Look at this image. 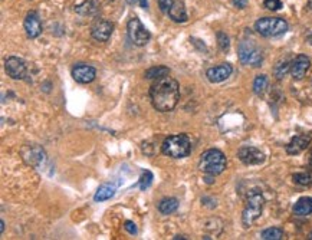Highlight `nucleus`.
<instances>
[{"label": "nucleus", "mask_w": 312, "mask_h": 240, "mask_svg": "<svg viewBox=\"0 0 312 240\" xmlns=\"http://www.w3.org/2000/svg\"><path fill=\"white\" fill-rule=\"evenodd\" d=\"M116 187L115 184H111V183H105L102 186H99V188L97 190V193L94 194V202L97 203H102V202H107L109 198L115 196Z\"/></svg>", "instance_id": "nucleus-18"}, {"label": "nucleus", "mask_w": 312, "mask_h": 240, "mask_svg": "<svg viewBox=\"0 0 312 240\" xmlns=\"http://www.w3.org/2000/svg\"><path fill=\"white\" fill-rule=\"evenodd\" d=\"M309 6H311V8H312V0H309Z\"/></svg>", "instance_id": "nucleus-38"}, {"label": "nucleus", "mask_w": 312, "mask_h": 240, "mask_svg": "<svg viewBox=\"0 0 312 240\" xmlns=\"http://www.w3.org/2000/svg\"><path fill=\"white\" fill-rule=\"evenodd\" d=\"M239 160L246 166H259L265 161V154L256 147L252 145H243L238 151Z\"/></svg>", "instance_id": "nucleus-8"}, {"label": "nucleus", "mask_w": 312, "mask_h": 240, "mask_svg": "<svg viewBox=\"0 0 312 240\" xmlns=\"http://www.w3.org/2000/svg\"><path fill=\"white\" fill-rule=\"evenodd\" d=\"M260 236L263 240H281L284 239V230L279 227H269L262 231Z\"/></svg>", "instance_id": "nucleus-24"}, {"label": "nucleus", "mask_w": 312, "mask_h": 240, "mask_svg": "<svg viewBox=\"0 0 312 240\" xmlns=\"http://www.w3.org/2000/svg\"><path fill=\"white\" fill-rule=\"evenodd\" d=\"M99 10L98 0H84L81 5L75 6V12L81 16H94Z\"/></svg>", "instance_id": "nucleus-19"}, {"label": "nucleus", "mask_w": 312, "mask_h": 240, "mask_svg": "<svg viewBox=\"0 0 312 240\" xmlns=\"http://www.w3.org/2000/svg\"><path fill=\"white\" fill-rule=\"evenodd\" d=\"M178 209V200L174 197H166L159 203V212L164 216L174 213Z\"/></svg>", "instance_id": "nucleus-21"}, {"label": "nucleus", "mask_w": 312, "mask_h": 240, "mask_svg": "<svg viewBox=\"0 0 312 240\" xmlns=\"http://www.w3.org/2000/svg\"><path fill=\"white\" fill-rule=\"evenodd\" d=\"M127 32L135 46H145L151 39V33L138 18H131L127 23Z\"/></svg>", "instance_id": "nucleus-7"}, {"label": "nucleus", "mask_w": 312, "mask_h": 240, "mask_svg": "<svg viewBox=\"0 0 312 240\" xmlns=\"http://www.w3.org/2000/svg\"><path fill=\"white\" fill-rule=\"evenodd\" d=\"M239 59L243 65L259 68L263 62V55L259 48L250 41H243L239 45Z\"/></svg>", "instance_id": "nucleus-6"}, {"label": "nucleus", "mask_w": 312, "mask_h": 240, "mask_svg": "<svg viewBox=\"0 0 312 240\" xmlns=\"http://www.w3.org/2000/svg\"><path fill=\"white\" fill-rule=\"evenodd\" d=\"M233 5L238 8V9H245L248 6V0H233Z\"/></svg>", "instance_id": "nucleus-32"}, {"label": "nucleus", "mask_w": 312, "mask_h": 240, "mask_svg": "<svg viewBox=\"0 0 312 240\" xmlns=\"http://www.w3.org/2000/svg\"><path fill=\"white\" fill-rule=\"evenodd\" d=\"M140 6H141L143 9H147V8H148V0H140Z\"/></svg>", "instance_id": "nucleus-33"}, {"label": "nucleus", "mask_w": 312, "mask_h": 240, "mask_svg": "<svg viewBox=\"0 0 312 240\" xmlns=\"http://www.w3.org/2000/svg\"><path fill=\"white\" fill-rule=\"evenodd\" d=\"M226 166H227L226 155L220 150L210 148V150H207V151H205L200 155L199 169H200V171H203L205 174H209V176L222 174L223 171L226 170Z\"/></svg>", "instance_id": "nucleus-3"}, {"label": "nucleus", "mask_w": 312, "mask_h": 240, "mask_svg": "<svg viewBox=\"0 0 312 240\" xmlns=\"http://www.w3.org/2000/svg\"><path fill=\"white\" fill-rule=\"evenodd\" d=\"M309 166L312 167V152H311V157H309Z\"/></svg>", "instance_id": "nucleus-37"}, {"label": "nucleus", "mask_w": 312, "mask_h": 240, "mask_svg": "<svg viewBox=\"0 0 312 240\" xmlns=\"http://www.w3.org/2000/svg\"><path fill=\"white\" fill-rule=\"evenodd\" d=\"M127 3H128V5H131V6H133L134 3H135V0H127Z\"/></svg>", "instance_id": "nucleus-36"}, {"label": "nucleus", "mask_w": 312, "mask_h": 240, "mask_svg": "<svg viewBox=\"0 0 312 240\" xmlns=\"http://www.w3.org/2000/svg\"><path fill=\"white\" fill-rule=\"evenodd\" d=\"M112 30H114V25L111 22H108L105 19H99L91 27V36L97 42H107L112 35Z\"/></svg>", "instance_id": "nucleus-11"}, {"label": "nucleus", "mask_w": 312, "mask_h": 240, "mask_svg": "<svg viewBox=\"0 0 312 240\" xmlns=\"http://www.w3.org/2000/svg\"><path fill=\"white\" fill-rule=\"evenodd\" d=\"M169 16L173 22L176 23H184L187 22V12L184 8V3L183 2H174V5L171 6V9L169 10Z\"/></svg>", "instance_id": "nucleus-17"}, {"label": "nucleus", "mask_w": 312, "mask_h": 240, "mask_svg": "<svg viewBox=\"0 0 312 240\" xmlns=\"http://www.w3.org/2000/svg\"><path fill=\"white\" fill-rule=\"evenodd\" d=\"M291 61H288V59H284V61H281V62H278L277 65H275V68H274V73H275V76H277V79H284L286 76V73L291 71Z\"/></svg>", "instance_id": "nucleus-23"}, {"label": "nucleus", "mask_w": 312, "mask_h": 240, "mask_svg": "<svg viewBox=\"0 0 312 240\" xmlns=\"http://www.w3.org/2000/svg\"><path fill=\"white\" fill-rule=\"evenodd\" d=\"M191 151V141L186 134L169 135L161 144V152L171 158H184Z\"/></svg>", "instance_id": "nucleus-2"}, {"label": "nucleus", "mask_w": 312, "mask_h": 240, "mask_svg": "<svg viewBox=\"0 0 312 240\" xmlns=\"http://www.w3.org/2000/svg\"><path fill=\"white\" fill-rule=\"evenodd\" d=\"M150 99L154 109L160 112H169L173 111L180 99V87L178 82L169 75L163 76L150 88Z\"/></svg>", "instance_id": "nucleus-1"}, {"label": "nucleus", "mask_w": 312, "mask_h": 240, "mask_svg": "<svg viewBox=\"0 0 312 240\" xmlns=\"http://www.w3.org/2000/svg\"><path fill=\"white\" fill-rule=\"evenodd\" d=\"M267 88V76L266 75H258L253 81V92L256 95H262Z\"/></svg>", "instance_id": "nucleus-25"}, {"label": "nucleus", "mask_w": 312, "mask_h": 240, "mask_svg": "<svg viewBox=\"0 0 312 240\" xmlns=\"http://www.w3.org/2000/svg\"><path fill=\"white\" fill-rule=\"evenodd\" d=\"M265 8L269 10H272V12H275V10H279L281 8H282V2L281 0H265Z\"/></svg>", "instance_id": "nucleus-29"}, {"label": "nucleus", "mask_w": 312, "mask_h": 240, "mask_svg": "<svg viewBox=\"0 0 312 240\" xmlns=\"http://www.w3.org/2000/svg\"><path fill=\"white\" fill-rule=\"evenodd\" d=\"M23 26L26 30V35L30 39H35L42 33V22H41V18L36 12H29L27 13L25 22H23Z\"/></svg>", "instance_id": "nucleus-15"}, {"label": "nucleus", "mask_w": 312, "mask_h": 240, "mask_svg": "<svg viewBox=\"0 0 312 240\" xmlns=\"http://www.w3.org/2000/svg\"><path fill=\"white\" fill-rule=\"evenodd\" d=\"M294 181L299 186H309L312 183V176L308 173H296L292 176Z\"/></svg>", "instance_id": "nucleus-26"}, {"label": "nucleus", "mask_w": 312, "mask_h": 240, "mask_svg": "<svg viewBox=\"0 0 312 240\" xmlns=\"http://www.w3.org/2000/svg\"><path fill=\"white\" fill-rule=\"evenodd\" d=\"M170 73V69L167 68V66H163V65H157V66H152V68H150V69H147L145 71V73H144V76H145V79H160V78H163V76H166V75H169Z\"/></svg>", "instance_id": "nucleus-22"}, {"label": "nucleus", "mask_w": 312, "mask_h": 240, "mask_svg": "<svg viewBox=\"0 0 312 240\" xmlns=\"http://www.w3.org/2000/svg\"><path fill=\"white\" fill-rule=\"evenodd\" d=\"M22 155H23V160L26 161L29 166H33V167H39L46 160V154L39 145H26V147H23L22 148Z\"/></svg>", "instance_id": "nucleus-12"}, {"label": "nucleus", "mask_w": 312, "mask_h": 240, "mask_svg": "<svg viewBox=\"0 0 312 240\" xmlns=\"http://www.w3.org/2000/svg\"><path fill=\"white\" fill-rule=\"evenodd\" d=\"M174 2L176 0H159V8L163 13H169V10L174 5Z\"/></svg>", "instance_id": "nucleus-30"}, {"label": "nucleus", "mask_w": 312, "mask_h": 240, "mask_svg": "<svg viewBox=\"0 0 312 240\" xmlns=\"http://www.w3.org/2000/svg\"><path fill=\"white\" fill-rule=\"evenodd\" d=\"M217 45H219L220 51H223V52H227V51H229V48H230V39H229V36L226 35L224 32H219V33H217Z\"/></svg>", "instance_id": "nucleus-27"}, {"label": "nucleus", "mask_w": 312, "mask_h": 240, "mask_svg": "<svg viewBox=\"0 0 312 240\" xmlns=\"http://www.w3.org/2000/svg\"><path fill=\"white\" fill-rule=\"evenodd\" d=\"M263 205H265V198L262 196V193H259L258 190L250 191L249 196H248V202H246V207L242 214V223L246 229L250 227L260 217L262 210H263Z\"/></svg>", "instance_id": "nucleus-4"}, {"label": "nucleus", "mask_w": 312, "mask_h": 240, "mask_svg": "<svg viewBox=\"0 0 312 240\" xmlns=\"http://www.w3.org/2000/svg\"><path fill=\"white\" fill-rule=\"evenodd\" d=\"M294 213L296 216L312 214V197H301L294 205Z\"/></svg>", "instance_id": "nucleus-20"}, {"label": "nucleus", "mask_w": 312, "mask_h": 240, "mask_svg": "<svg viewBox=\"0 0 312 240\" xmlns=\"http://www.w3.org/2000/svg\"><path fill=\"white\" fill-rule=\"evenodd\" d=\"M311 144V135L308 134H299V135H295L294 138L289 141V144L286 145V152L289 155H296V154H301L303 150H306Z\"/></svg>", "instance_id": "nucleus-16"}, {"label": "nucleus", "mask_w": 312, "mask_h": 240, "mask_svg": "<svg viewBox=\"0 0 312 240\" xmlns=\"http://www.w3.org/2000/svg\"><path fill=\"white\" fill-rule=\"evenodd\" d=\"M5 69L12 79H25L27 73L26 63L18 56H9L5 62Z\"/></svg>", "instance_id": "nucleus-9"}, {"label": "nucleus", "mask_w": 312, "mask_h": 240, "mask_svg": "<svg viewBox=\"0 0 312 240\" xmlns=\"http://www.w3.org/2000/svg\"><path fill=\"white\" fill-rule=\"evenodd\" d=\"M233 68L230 63H222L219 66H213L210 69H207L206 76L212 84H220L223 81H226L232 75Z\"/></svg>", "instance_id": "nucleus-13"}, {"label": "nucleus", "mask_w": 312, "mask_h": 240, "mask_svg": "<svg viewBox=\"0 0 312 240\" xmlns=\"http://www.w3.org/2000/svg\"><path fill=\"white\" fill-rule=\"evenodd\" d=\"M288 23L282 18H262L256 20L255 30L260 36L265 37H275L288 32Z\"/></svg>", "instance_id": "nucleus-5"}, {"label": "nucleus", "mask_w": 312, "mask_h": 240, "mask_svg": "<svg viewBox=\"0 0 312 240\" xmlns=\"http://www.w3.org/2000/svg\"><path fill=\"white\" fill-rule=\"evenodd\" d=\"M124 229L130 234H137V226H135V223L131 222V220H127V222L124 223Z\"/></svg>", "instance_id": "nucleus-31"}, {"label": "nucleus", "mask_w": 312, "mask_h": 240, "mask_svg": "<svg viewBox=\"0 0 312 240\" xmlns=\"http://www.w3.org/2000/svg\"><path fill=\"white\" fill-rule=\"evenodd\" d=\"M0 231H5V220H0Z\"/></svg>", "instance_id": "nucleus-35"}, {"label": "nucleus", "mask_w": 312, "mask_h": 240, "mask_svg": "<svg viewBox=\"0 0 312 240\" xmlns=\"http://www.w3.org/2000/svg\"><path fill=\"white\" fill-rule=\"evenodd\" d=\"M152 173L151 171H148V170H145V171H143V176H141V178H140V188L141 190H145V188H148V187L151 186L152 183Z\"/></svg>", "instance_id": "nucleus-28"}, {"label": "nucleus", "mask_w": 312, "mask_h": 240, "mask_svg": "<svg viewBox=\"0 0 312 240\" xmlns=\"http://www.w3.org/2000/svg\"><path fill=\"white\" fill-rule=\"evenodd\" d=\"M306 42H308V44H309L312 46V32H311V33H309V35L306 36Z\"/></svg>", "instance_id": "nucleus-34"}, {"label": "nucleus", "mask_w": 312, "mask_h": 240, "mask_svg": "<svg viewBox=\"0 0 312 240\" xmlns=\"http://www.w3.org/2000/svg\"><path fill=\"white\" fill-rule=\"evenodd\" d=\"M72 78L78 84H91L97 78V69L87 63H76L72 68Z\"/></svg>", "instance_id": "nucleus-10"}, {"label": "nucleus", "mask_w": 312, "mask_h": 240, "mask_svg": "<svg viewBox=\"0 0 312 240\" xmlns=\"http://www.w3.org/2000/svg\"><path fill=\"white\" fill-rule=\"evenodd\" d=\"M311 68V61L306 55H298L291 63V75L296 81L303 79L308 69Z\"/></svg>", "instance_id": "nucleus-14"}, {"label": "nucleus", "mask_w": 312, "mask_h": 240, "mask_svg": "<svg viewBox=\"0 0 312 240\" xmlns=\"http://www.w3.org/2000/svg\"><path fill=\"white\" fill-rule=\"evenodd\" d=\"M309 239H312V233H311V234H309Z\"/></svg>", "instance_id": "nucleus-39"}]
</instances>
